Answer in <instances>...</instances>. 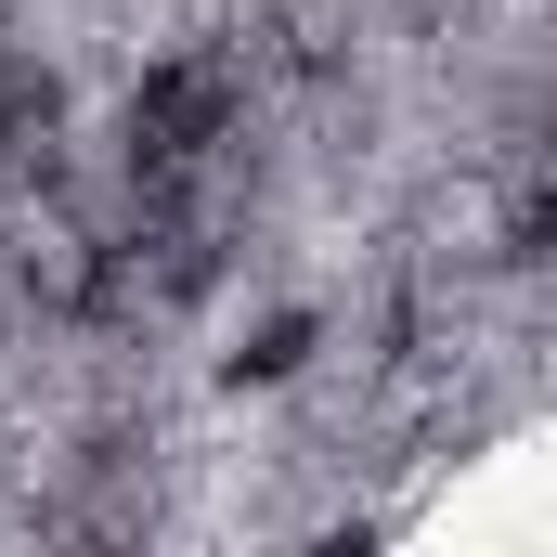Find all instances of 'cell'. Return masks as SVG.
Segmentation results:
<instances>
[{"instance_id":"6da1fadb","label":"cell","mask_w":557,"mask_h":557,"mask_svg":"<svg viewBox=\"0 0 557 557\" xmlns=\"http://www.w3.org/2000/svg\"><path fill=\"white\" fill-rule=\"evenodd\" d=\"M221 117H234V65H221V52L156 65V78L131 91V169H143V182H182V169L221 143Z\"/></svg>"},{"instance_id":"7a4b0ae2","label":"cell","mask_w":557,"mask_h":557,"mask_svg":"<svg viewBox=\"0 0 557 557\" xmlns=\"http://www.w3.org/2000/svg\"><path fill=\"white\" fill-rule=\"evenodd\" d=\"M65 131V91L39 78V65H0V169H39Z\"/></svg>"},{"instance_id":"3957f363","label":"cell","mask_w":557,"mask_h":557,"mask_svg":"<svg viewBox=\"0 0 557 557\" xmlns=\"http://www.w3.org/2000/svg\"><path fill=\"white\" fill-rule=\"evenodd\" d=\"M298 350H311V311H285V324H273V337H260V350H234V376H285Z\"/></svg>"}]
</instances>
